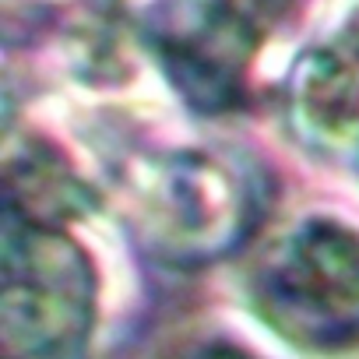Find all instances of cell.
<instances>
[{
  "label": "cell",
  "instance_id": "obj_1",
  "mask_svg": "<svg viewBox=\"0 0 359 359\" xmlns=\"http://www.w3.org/2000/svg\"><path fill=\"white\" fill-rule=\"evenodd\" d=\"M123 201L137 240L172 268H205L240 250L264 212L261 180L215 148H165L130 162Z\"/></svg>",
  "mask_w": 359,
  "mask_h": 359
},
{
  "label": "cell",
  "instance_id": "obj_2",
  "mask_svg": "<svg viewBox=\"0 0 359 359\" xmlns=\"http://www.w3.org/2000/svg\"><path fill=\"white\" fill-rule=\"evenodd\" d=\"M254 313L289 345L338 352L359 341V229L334 215L285 226L247 275Z\"/></svg>",
  "mask_w": 359,
  "mask_h": 359
},
{
  "label": "cell",
  "instance_id": "obj_3",
  "mask_svg": "<svg viewBox=\"0 0 359 359\" xmlns=\"http://www.w3.org/2000/svg\"><path fill=\"white\" fill-rule=\"evenodd\" d=\"M99 278L64 226L4 222V359H78L95 324Z\"/></svg>",
  "mask_w": 359,
  "mask_h": 359
},
{
  "label": "cell",
  "instance_id": "obj_4",
  "mask_svg": "<svg viewBox=\"0 0 359 359\" xmlns=\"http://www.w3.org/2000/svg\"><path fill=\"white\" fill-rule=\"evenodd\" d=\"M261 29L226 0H151L141 43L169 88L198 113H229L247 95Z\"/></svg>",
  "mask_w": 359,
  "mask_h": 359
},
{
  "label": "cell",
  "instance_id": "obj_5",
  "mask_svg": "<svg viewBox=\"0 0 359 359\" xmlns=\"http://www.w3.org/2000/svg\"><path fill=\"white\" fill-rule=\"evenodd\" d=\"M292 134L324 155L359 151V0H334L285 74Z\"/></svg>",
  "mask_w": 359,
  "mask_h": 359
},
{
  "label": "cell",
  "instance_id": "obj_6",
  "mask_svg": "<svg viewBox=\"0 0 359 359\" xmlns=\"http://www.w3.org/2000/svg\"><path fill=\"white\" fill-rule=\"evenodd\" d=\"M95 208L81 176L46 141H22L8 155V212L29 222L67 226Z\"/></svg>",
  "mask_w": 359,
  "mask_h": 359
},
{
  "label": "cell",
  "instance_id": "obj_7",
  "mask_svg": "<svg viewBox=\"0 0 359 359\" xmlns=\"http://www.w3.org/2000/svg\"><path fill=\"white\" fill-rule=\"evenodd\" d=\"M25 18L60 36V50L85 71L106 67L116 50V0H22Z\"/></svg>",
  "mask_w": 359,
  "mask_h": 359
},
{
  "label": "cell",
  "instance_id": "obj_8",
  "mask_svg": "<svg viewBox=\"0 0 359 359\" xmlns=\"http://www.w3.org/2000/svg\"><path fill=\"white\" fill-rule=\"evenodd\" d=\"M162 359H257V355L247 352L243 345L229 341V338H194V341L176 345Z\"/></svg>",
  "mask_w": 359,
  "mask_h": 359
},
{
  "label": "cell",
  "instance_id": "obj_9",
  "mask_svg": "<svg viewBox=\"0 0 359 359\" xmlns=\"http://www.w3.org/2000/svg\"><path fill=\"white\" fill-rule=\"evenodd\" d=\"M226 4L236 8L240 15H247L257 29H264V25L285 18V15L296 8V0H226Z\"/></svg>",
  "mask_w": 359,
  "mask_h": 359
},
{
  "label": "cell",
  "instance_id": "obj_10",
  "mask_svg": "<svg viewBox=\"0 0 359 359\" xmlns=\"http://www.w3.org/2000/svg\"><path fill=\"white\" fill-rule=\"evenodd\" d=\"M355 165H359V151H355Z\"/></svg>",
  "mask_w": 359,
  "mask_h": 359
}]
</instances>
